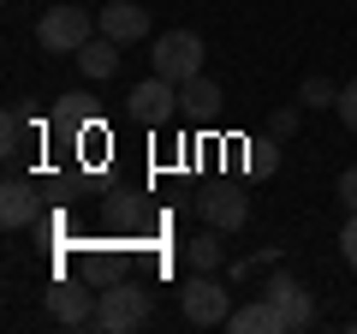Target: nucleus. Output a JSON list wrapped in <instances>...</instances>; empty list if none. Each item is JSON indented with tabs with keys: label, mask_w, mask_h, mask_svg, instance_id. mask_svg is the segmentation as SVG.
I'll return each instance as SVG.
<instances>
[{
	"label": "nucleus",
	"mask_w": 357,
	"mask_h": 334,
	"mask_svg": "<svg viewBox=\"0 0 357 334\" xmlns=\"http://www.w3.org/2000/svg\"><path fill=\"white\" fill-rule=\"evenodd\" d=\"M178 310L191 328H220L232 317V293L215 281V269H191V281L178 286Z\"/></svg>",
	"instance_id": "obj_1"
},
{
	"label": "nucleus",
	"mask_w": 357,
	"mask_h": 334,
	"mask_svg": "<svg viewBox=\"0 0 357 334\" xmlns=\"http://www.w3.org/2000/svg\"><path fill=\"white\" fill-rule=\"evenodd\" d=\"M262 298H268L274 310H280L286 334H304V328H316V293H310V286L298 281L292 269H280V263H274V275H268Z\"/></svg>",
	"instance_id": "obj_2"
},
{
	"label": "nucleus",
	"mask_w": 357,
	"mask_h": 334,
	"mask_svg": "<svg viewBox=\"0 0 357 334\" xmlns=\"http://www.w3.org/2000/svg\"><path fill=\"white\" fill-rule=\"evenodd\" d=\"M149 322V293L137 281H114L107 293H96V328L102 334H126Z\"/></svg>",
	"instance_id": "obj_3"
},
{
	"label": "nucleus",
	"mask_w": 357,
	"mask_h": 334,
	"mask_svg": "<svg viewBox=\"0 0 357 334\" xmlns=\"http://www.w3.org/2000/svg\"><path fill=\"white\" fill-rule=\"evenodd\" d=\"M149 60H155V72H161V78H173V84H191V78L203 72L208 48H203V36H197V30H161Z\"/></svg>",
	"instance_id": "obj_4"
},
{
	"label": "nucleus",
	"mask_w": 357,
	"mask_h": 334,
	"mask_svg": "<svg viewBox=\"0 0 357 334\" xmlns=\"http://www.w3.org/2000/svg\"><path fill=\"white\" fill-rule=\"evenodd\" d=\"M96 30H102V24H96L84 6H48V13L36 18V42H42L48 54H77Z\"/></svg>",
	"instance_id": "obj_5"
},
{
	"label": "nucleus",
	"mask_w": 357,
	"mask_h": 334,
	"mask_svg": "<svg viewBox=\"0 0 357 334\" xmlns=\"http://www.w3.org/2000/svg\"><path fill=\"white\" fill-rule=\"evenodd\" d=\"M126 114L143 119V126H167V119L178 114V84H173V78H161V72L143 78L137 90L126 96Z\"/></svg>",
	"instance_id": "obj_6"
},
{
	"label": "nucleus",
	"mask_w": 357,
	"mask_h": 334,
	"mask_svg": "<svg viewBox=\"0 0 357 334\" xmlns=\"http://www.w3.org/2000/svg\"><path fill=\"white\" fill-rule=\"evenodd\" d=\"M96 24H102V36H114V42H143L149 36V6H137V0H107Z\"/></svg>",
	"instance_id": "obj_7"
},
{
	"label": "nucleus",
	"mask_w": 357,
	"mask_h": 334,
	"mask_svg": "<svg viewBox=\"0 0 357 334\" xmlns=\"http://www.w3.org/2000/svg\"><path fill=\"white\" fill-rule=\"evenodd\" d=\"M48 310L54 322H66V328H96V293H84V286H54L48 293Z\"/></svg>",
	"instance_id": "obj_8"
},
{
	"label": "nucleus",
	"mask_w": 357,
	"mask_h": 334,
	"mask_svg": "<svg viewBox=\"0 0 357 334\" xmlns=\"http://www.w3.org/2000/svg\"><path fill=\"white\" fill-rule=\"evenodd\" d=\"M203 215H208V227L238 233L244 221H250V197H244L238 185H220V191H208V197H203Z\"/></svg>",
	"instance_id": "obj_9"
},
{
	"label": "nucleus",
	"mask_w": 357,
	"mask_h": 334,
	"mask_svg": "<svg viewBox=\"0 0 357 334\" xmlns=\"http://www.w3.org/2000/svg\"><path fill=\"white\" fill-rule=\"evenodd\" d=\"M36 221V180H6L0 185V227L18 233Z\"/></svg>",
	"instance_id": "obj_10"
},
{
	"label": "nucleus",
	"mask_w": 357,
	"mask_h": 334,
	"mask_svg": "<svg viewBox=\"0 0 357 334\" xmlns=\"http://www.w3.org/2000/svg\"><path fill=\"white\" fill-rule=\"evenodd\" d=\"M119 48H126V42H114V36H102V30H96V36H89L84 48L72 54V60L84 66V78H96V84H107V78L119 72Z\"/></svg>",
	"instance_id": "obj_11"
},
{
	"label": "nucleus",
	"mask_w": 357,
	"mask_h": 334,
	"mask_svg": "<svg viewBox=\"0 0 357 334\" xmlns=\"http://www.w3.org/2000/svg\"><path fill=\"white\" fill-rule=\"evenodd\" d=\"M227 334H286V322H280V310L268 305V298H250V305H232Z\"/></svg>",
	"instance_id": "obj_12"
},
{
	"label": "nucleus",
	"mask_w": 357,
	"mask_h": 334,
	"mask_svg": "<svg viewBox=\"0 0 357 334\" xmlns=\"http://www.w3.org/2000/svg\"><path fill=\"white\" fill-rule=\"evenodd\" d=\"M215 108H220V84L215 78L197 72L191 84H178V114L185 119H215Z\"/></svg>",
	"instance_id": "obj_13"
},
{
	"label": "nucleus",
	"mask_w": 357,
	"mask_h": 334,
	"mask_svg": "<svg viewBox=\"0 0 357 334\" xmlns=\"http://www.w3.org/2000/svg\"><path fill=\"white\" fill-rule=\"evenodd\" d=\"M185 263H191V269H220V263H227V239H220V227L197 233V239L185 245Z\"/></svg>",
	"instance_id": "obj_14"
},
{
	"label": "nucleus",
	"mask_w": 357,
	"mask_h": 334,
	"mask_svg": "<svg viewBox=\"0 0 357 334\" xmlns=\"http://www.w3.org/2000/svg\"><path fill=\"white\" fill-rule=\"evenodd\" d=\"M54 126L72 131V138H84V126H96V108H89V96H60V114H54Z\"/></svg>",
	"instance_id": "obj_15"
},
{
	"label": "nucleus",
	"mask_w": 357,
	"mask_h": 334,
	"mask_svg": "<svg viewBox=\"0 0 357 334\" xmlns=\"http://www.w3.org/2000/svg\"><path fill=\"white\" fill-rule=\"evenodd\" d=\"M298 102H304V108H333V102H340V84H328V78H304V84H298Z\"/></svg>",
	"instance_id": "obj_16"
},
{
	"label": "nucleus",
	"mask_w": 357,
	"mask_h": 334,
	"mask_svg": "<svg viewBox=\"0 0 357 334\" xmlns=\"http://www.w3.org/2000/svg\"><path fill=\"white\" fill-rule=\"evenodd\" d=\"M24 138H30L24 114H18V108H6V119H0V143H6V155H18V150H24Z\"/></svg>",
	"instance_id": "obj_17"
},
{
	"label": "nucleus",
	"mask_w": 357,
	"mask_h": 334,
	"mask_svg": "<svg viewBox=\"0 0 357 334\" xmlns=\"http://www.w3.org/2000/svg\"><path fill=\"white\" fill-rule=\"evenodd\" d=\"M333 114H340L345 131H357V78H351V84H340V102H333Z\"/></svg>",
	"instance_id": "obj_18"
},
{
	"label": "nucleus",
	"mask_w": 357,
	"mask_h": 334,
	"mask_svg": "<svg viewBox=\"0 0 357 334\" xmlns=\"http://www.w3.org/2000/svg\"><path fill=\"white\" fill-rule=\"evenodd\" d=\"M340 257L357 269V209H345V227H340Z\"/></svg>",
	"instance_id": "obj_19"
},
{
	"label": "nucleus",
	"mask_w": 357,
	"mask_h": 334,
	"mask_svg": "<svg viewBox=\"0 0 357 334\" xmlns=\"http://www.w3.org/2000/svg\"><path fill=\"white\" fill-rule=\"evenodd\" d=\"M292 131H298V108H280L268 119V138H292Z\"/></svg>",
	"instance_id": "obj_20"
},
{
	"label": "nucleus",
	"mask_w": 357,
	"mask_h": 334,
	"mask_svg": "<svg viewBox=\"0 0 357 334\" xmlns=\"http://www.w3.org/2000/svg\"><path fill=\"white\" fill-rule=\"evenodd\" d=\"M333 191H340V203H345V209H357V167H345Z\"/></svg>",
	"instance_id": "obj_21"
},
{
	"label": "nucleus",
	"mask_w": 357,
	"mask_h": 334,
	"mask_svg": "<svg viewBox=\"0 0 357 334\" xmlns=\"http://www.w3.org/2000/svg\"><path fill=\"white\" fill-rule=\"evenodd\" d=\"M274 143H280V138H274ZM274 143H256V155H250V161H256V173H268V167H280V150H274Z\"/></svg>",
	"instance_id": "obj_22"
}]
</instances>
